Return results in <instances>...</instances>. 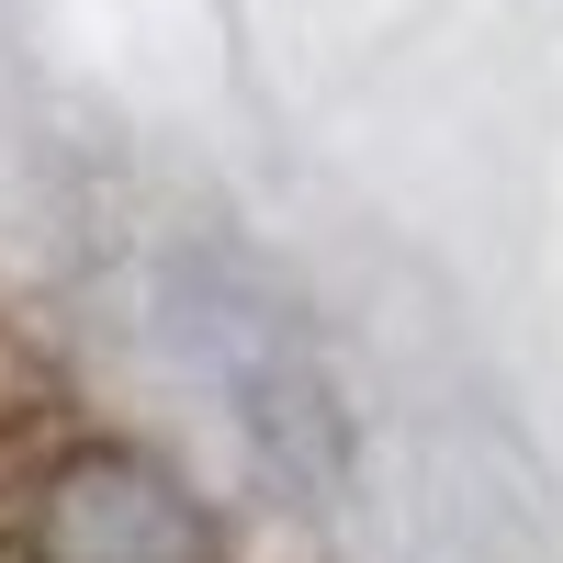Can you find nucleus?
Wrapping results in <instances>:
<instances>
[{"label": "nucleus", "instance_id": "nucleus-1", "mask_svg": "<svg viewBox=\"0 0 563 563\" xmlns=\"http://www.w3.org/2000/svg\"><path fill=\"white\" fill-rule=\"evenodd\" d=\"M45 563H203V507L135 451H79L34 507Z\"/></svg>", "mask_w": 563, "mask_h": 563}]
</instances>
